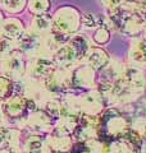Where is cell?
<instances>
[{"instance_id": "6da1fadb", "label": "cell", "mask_w": 146, "mask_h": 153, "mask_svg": "<svg viewBox=\"0 0 146 153\" xmlns=\"http://www.w3.org/2000/svg\"><path fill=\"white\" fill-rule=\"evenodd\" d=\"M82 13L73 5H62L51 16V35L59 46L65 45L81 27Z\"/></svg>"}, {"instance_id": "7a4b0ae2", "label": "cell", "mask_w": 146, "mask_h": 153, "mask_svg": "<svg viewBox=\"0 0 146 153\" xmlns=\"http://www.w3.org/2000/svg\"><path fill=\"white\" fill-rule=\"evenodd\" d=\"M108 19L115 30L128 36H135L144 30L146 23L129 5H119L108 10Z\"/></svg>"}, {"instance_id": "3957f363", "label": "cell", "mask_w": 146, "mask_h": 153, "mask_svg": "<svg viewBox=\"0 0 146 153\" xmlns=\"http://www.w3.org/2000/svg\"><path fill=\"white\" fill-rule=\"evenodd\" d=\"M18 46L23 52L27 54H33L41 50L42 47V36L33 32L32 30L24 31V33L18 38Z\"/></svg>"}, {"instance_id": "277c9868", "label": "cell", "mask_w": 146, "mask_h": 153, "mask_svg": "<svg viewBox=\"0 0 146 153\" xmlns=\"http://www.w3.org/2000/svg\"><path fill=\"white\" fill-rule=\"evenodd\" d=\"M24 31L26 30H24L23 22L17 17L4 18L2 26H0V32L13 41L18 40V38L24 33Z\"/></svg>"}, {"instance_id": "5b68a950", "label": "cell", "mask_w": 146, "mask_h": 153, "mask_svg": "<svg viewBox=\"0 0 146 153\" xmlns=\"http://www.w3.org/2000/svg\"><path fill=\"white\" fill-rule=\"evenodd\" d=\"M30 30H32L33 32H36L41 36L45 35V33H50L51 32V16L49 13L32 16Z\"/></svg>"}, {"instance_id": "8992f818", "label": "cell", "mask_w": 146, "mask_h": 153, "mask_svg": "<svg viewBox=\"0 0 146 153\" xmlns=\"http://www.w3.org/2000/svg\"><path fill=\"white\" fill-rule=\"evenodd\" d=\"M86 59L89 60V64L92 68L97 69V68H103L108 63L109 55L108 52L100 49V47H90V50L86 55Z\"/></svg>"}, {"instance_id": "52a82bcc", "label": "cell", "mask_w": 146, "mask_h": 153, "mask_svg": "<svg viewBox=\"0 0 146 153\" xmlns=\"http://www.w3.org/2000/svg\"><path fill=\"white\" fill-rule=\"evenodd\" d=\"M0 9L8 16H19L27 9V0H0Z\"/></svg>"}, {"instance_id": "ba28073f", "label": "cell", "mask_w": 146, "mask_h": 153, "mask_svg": "<svg viewBox=\"0 0 146 153\" xmlns=\"http://www.w3.org/2000/svg\"><path fill=\"white\" fill-rule=\"evenodd\" d=\"M69 45L73 49V51L76 52V55H77V59L82 60L84 57H86L87 55V52H89L90 50V42L89 40L85 37V36H82V35H77V36H72L69 38Z\"/></svg>"}, {"instance_id": "9c48e42d", "label": "cell", "mask_w": 146, "mask_h": 153, "mask_svg": "<svg viewBox=\"0 0 146 153\" xmlns=\"http://www.w3.org/2000/svg\"><path fill=\"white\" fill-rule=\"evenodd\" d=\"M131 57L137 63H146V40L138 38L131 47Z\"/></svg>"}, {"instance_id": "30bf717a", "label": "cell", "mask_w": 146, "mask_h": 153, "mask_svg": "<svg viewBox=\"0 0 146 153\" xmlns=\"http://www.w3.org/2000/svg\"><path fill=\"white\" fill-rule=\"evenodd\" d=\"M50 0H27V10L32 16L47 13L50 9Z\"/></svg>"}, {"instance_id": "8fae6325", "label": "cell", "mask_w": 146, "mask_h": 153, "mask_svg": "<svg viewBox=\"0 0 146 153\" xmlns=\"http://www.w3.org/2000/svg\"><path fill=\"white\" fill-rule=\"evenodd\" d=\"M104 18L101 16H96L95 13H84L81 18V26L86 27L87 30H94V28H99L104 26Z\"/></svg>"}, {"instance_id": "7c38bea8", "label": "cell", "mask_w": 146, "mask_h": 153, "mask_svg": "<svg viewBox=\"0 0 146 153\" xmlns=\"http://www.w3.org/2000/svg\"><path fill=\"white\" fill-rule=\"evenodd\" d=\"M92 38H94V41L97 45H105L110 40V32L105 26H101L99 28H96Z\"/></svg>"}, {"instance_id": "4fadbf2b", "label": "cell", "mask_w": 146, "mask_h": 153, "mask_svg": "<svg viewBox=\"0 0 146 153\" xmlns=\"http://www.w3.org/2000/svg\"><path fill=\"white\" fill-rule=\"evenodd\" d=\"M12 44L13 40L8 38L7 36H4L2 32H0V57L7 55L9 51L12 50Z\"/></svg>"}, {"instance_id": "5bb4252c", "label": "cell", "mask_w": 146, "mask_h": 153, "mask_svg": "<svg viewBox=\"0 0 146 153\" xmlns=\"http://www.w3.org/2000/svg\"><path fill=\"white\" fill-rule=\"evenodd\" d=\"M99 1L106 10L114 9V8L119 7V5H123V0H99Z\"/></svg>"}, {"instance_id": "9a60e30c", "label": "cell", "mask_w": 146, "mask_h": 153, "mask_svg": "<svg viewBox=\"0 0 146 153\" xmlns=\"http://www.w3.org/2000/svg\"><path fill=\"white\" fill-rule=\"evenodd\" d=\"M141 1H144V0H123V4H124V5L132 7V5H136V4H138Z\"/></svg>"}, {"instance_id": "2e32d148", "label": "cell", "mask_w": 146, "mask_h": 153, "mask_svg": "<svg viewBox=\"0 0 146 153\" xmlns=\"http://www.w3.org/2000/svg\"><path fill=\"white\" fill-rule=\"evenodd\" d=\"M4 13L2 12V9H0V26H2V23H3V21H4Z\"/></svg>"}]
</instances>
